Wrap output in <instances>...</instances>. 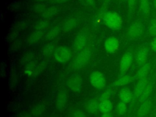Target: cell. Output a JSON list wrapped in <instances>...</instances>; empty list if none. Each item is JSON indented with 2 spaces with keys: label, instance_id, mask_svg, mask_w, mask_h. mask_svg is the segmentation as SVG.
Returning <instances> with one entry per match:
<instances>
[{
  "label": "cell",
  "instance_id": "37",
  "mask_svg": "<svg viewBox=\"0 0 156 117\" xmlns=\"http://www.w3.org/2000/svg\"><path fill=\"white\" fill-rule=\"evenodd\" d=\"M46 9L45 5L42 2H39L34 6V11L38 13H42Z\"/></svg>",
  "mask_w": 156,
  "mask_h": 117
},
{
  "label": "cell",
  "instance_id": "31",
  "mask_svg": "<svg viewBox=\"0 0 156 117\" xmlns=\"http://www.w3.org/2000/svg\"><path fill=\"white\" fill-rule=\"evenodd\" d=\"M127 109V104L121 101L117 104L116 106V112L118 115H120V116L124 115L126 113Z\"/></svg>",
  "mask_w": 156,
  "mask_h": 117
},
{
  "label": "cell",
  "instance_id": "4",
  "mask_svg": "<svg viewBox=\"0 0 156 117\" xmlns=\"http://www.w3.org/2000/svg\"><path fill=\"white\" fill-rule=\"evenodd\" d=\"M144 32V27L143 24L140 21H135L129 27L127 35L130 40H137L143 35Z\"/></svg>",
  "mask_w": 156,
  "mask_h": 117
},
{
  "label": "cell",
  "instance_id": "6",
  "mask_svg": "<svg viewBox=\"0 0 156 117\" xmlns=\"http://www.w3.org/2000/svg\"><path fill=\"white\" fill-rule=\"evenodd\" d=\"M82 82V77L79 74H74L68 77L66 81V85L71 91L74 93H79L81 90Z\"/></svg>",
  "mask_w": 156,
  "mask_h": 117
},
{
  "label": "cell",
  "instance_id": "49",
  "mask_svg": "<svg viewBox=\"0 0 156 117\" xmlns=\"http://www.w3.org/2000/svg\"><path fill=\"white\" fill-rule=\"evenodd\" d=\"M49 117H53V116H49Z\"/></svg>",
  "mask_w": 156,
  "mask_h": 117
},
{
  "label": "cell",
  "instance_id": "43",
  "mask_svg": "<svg viewBox=\"0 0 156 117\" xmlns=\"http://www.w3.org/2000/svg\"><path fill=\"white\" fill-rule=\"evenodd\" d=\"M17 117H33V116L30 114V113H28V112H23L20 114H19Z\"/></svg>",
  "mask_w": 156,
  "mask_h": 117
},
{
  "label": "cell",
  "instance_id": "36",
  "mask_svg": "<svg viewBox=\"0 0 156 117\" xmlns=\"http://www.w3.org/2000/svg\"><path fill=\"white\" fill-rule=\"evenodd\" d=\"M111 91L109 90H106L103 91L99 96V101L110 99L111 97Z\"/></svg>",
  "mask_w": 156,
  "mask_h": 117
},
{
  "label": "cell",
  "instance_id": "20",
  "mask_svg": "<svg viewBox=\"0 0 156 117\" xmlns=\"http://www.w3.org/2000/svg\"><path fill=\"white\" fill-rule=\"evenodd\" d=\"M113 108V102L110 99L99 101V110L102 113H110Z\"/></svg>",
  "mask_w": 156,
  "mask_h": 117
},
{
  "label": "cell",
  "instance_id": "12",
  "mask_svg": "<svg viewBox=\"0 0 156 117\" xmlns=\"http://www.w3.org/2000/svg\"><path fill=\"white\" fill-rule=\"evenodd\" d=\"M152 102L151 100L147 99L141 103L136 112L137 117H145L152 110Z\"/></svg>",
  "mask_w": 156,
  "mask_h": 117
},
{
  "label": "cell",
  "instance_id": "19",
  "mask_svg": "<svg viewBox=\"0 0 156 117\" xmlns=\"http://www.w3.org/2000/svg\"><path fill=\"white\" fill-rule=\"evenodd\" d=\"M99 102L97 99H91L86 103V110L90 114H94L98 112V110H99Z\"/></svg>",
  "mask_w": 156,
  "mask_h": 117
},
{
  "label": "cell",
  "instance_id": "14",
  "mask_svg": "<svg viewBox=\"0 0 156 117\" xmlns=\"http://www.w3.org/2000/svg\"><path fill=\"white\" fill-rule=\"evenodd\" d=\"M134 98L133 91L128 87H124L121 88L119 92V98L121 101L129 104Z\"/></svg>",
  "mask_w": 156,
  "mask_h": 117
},
{
  "label": "cell",
  "instance_id": "29",
  "mask_svg": "<svg viewBox=\"0 0 156 117\" xmlns=\"http://www.w3.org/2000/svg\"><path fill=\"white\" fill-rule=\"evenodd\" d=\"M37 64V62L35 60L30 62L26 65H25L24 70V73L26 76L27 77H32L34 76V68Z\"/></svg>",
  "mask_w": 156,
  "mask_h": 117
},
{
  "label": "cell",
  "instance_id": "48",
  "mask_svg": "<svg viewBox=\"0 0 156 117\" xmlns=\"http://www.w3.org/2000/svg\"><path fill=\"white\" fill-rule=\"evenodd\" d=\"M155 117H156V113H155Z\"/></svg>",
  "mask_w": 156,
  "mask_h": 117
},
{
  "label": "cell",
  "instance_id": "1",
  "mask_svg": "<svg viewBox=\"0 0 156 117\" xmlns=\"http://www.w3.org/2000/svg\"><path fill=\"white\" fill-rule=\"evenodd\" d=\"M91 57V50L86 47L74 57L71 63V68L73 71H77L84 67L89 62Z\"/></svg>",
  "mask_w": 156,
  "mask_h": 117
},
{
  "label": "cell",
  "instance_id": "16",
  "mask_svg": "<svg viewBox=\"0 0 156 117\" xmlns=\"http://www.w3.org/2000/svg\"><path fill=\"white\" fill-rule=\"evenodd\" d=\"M44 31L35 30L28 35L26 38V42L29 45L35 44L44 37Z\"/></svg>",
  "mask_w": 156,
  "mask_h": 117
},
{
  "label": "cell",
  "instance_id": "32",
  "mask_svg": "<svg viewBox=\"0 0 156 117\" xmlns=\"http://www.w3.org/2000/svg\"><path fill=\"white\" fill-rule=\"evenodd\" d=\"M49 26V22L47 21V20H41L38 21H37L35 26V30H42L44 31L46 30Z\"/></svg>",
  "mask_w": 156,
  "mask_h": 117
},
{
  "label": "cell",
  "instance_id": "24",
  "mask_svg": "<svg viewBox=\"0 0 156 117\" xmlns=\"http://www.w3.org/2000/svg\"><path fill=\"white\" fill-rule=\"evenodd\" d=\"M60 28L58 26H54L47 31L44 35V38L47 41H51L55 39L60 34Z\"/></svg>",
  "mask_w": 156,
  "mask_h": 117
},
{
  "label": "cell",
  "instance_id": "9",
  "mask_svg": "<svg viewBox=\"0 0 156 117\" xmlns=\"http://www.w3.org/2000/svg\"><path fill=\"white\" fill-rule=\"evenodd\" d=\"M68 101V93L65 89L58 91L55 96V107L58 110L62 111L65 109Z\"/></svg>",
  "mask_w": 156,
  "mask_h": 117
},
{
  "label": "cell",
  "instance_id": "23",
  "mask_svg": "<svg viewBox=\"0 0 156 117\" xmlns=\"http://www.w3.org/2000/svg\"><path fill=\"white\" fill-rule=\"evenodd\" d=\"M77 24V21L74 18H70L66 20L63 24L62 30L64 32H68L76 27Z\"/></svg>",
  "mask_w": 156,
  "mask_h": 117
},
{
  "label": "cell",
  "instance_id": "11",
  "mask_svg": "<svg viewBox=\"0 0 156 117\" xmlns=\"http://www.w3.org/2000/svg\"><path fill=\"white\" fill-rule=\"evenodd\" d=\"M148 57V49L145 46H141L136 51L135 62L138 66H141L147 63Z\"/></svg>",
  "mask_w": 156,
  "mask_h": 117
},
{
  "label": "cell",
  "instance_id": "46",
  "mask_svg": "<svg viewBox=\"0 0 156 117\" xmlns=\"http://www.w3.org/2000/svg\"><path fill=\"white\" fill-rule=\"evenodd\" d=\"M101 117H114V116L111 113H102Z\"/></svg>",
  "mask_w": 156,
  "mask_h": 117
},
{
  "label": "cell",
  "instance_id": "45",
  "mask_svg": "<svg viewBox=\"0 0 156 117\" xmlns=\"http://www.w3.org/2000/svg\"><path fill=\"white\" fill-rule=\"evenodd\" d=\"M86 3H87L88 5L91 6H94L95 5V1L94 0H84Z\"/></svg>",
  "mask_w": 156,
  "mask_h": 117
},
{
  "label": "cell",
  "instance_id": "40",
  "mask_svg": "<svg viewBox=\"0 0 156 117\" xmlns=\"http://www.w3.org/2000/svg\"><path fill=\"white\" fill-rule=\"evenodd\" d=\"M0 71H1V76L2 77H4L6 76V74H7V65H6V63L4 62H2L1 63Z\"/></svg>",
  "mask_w": 156,
  "mask_h": 117
},
{
  "label": "cell",
  "instance_id": "38",
  "mask_svg": "<svg viewBox=\"0 0 156 117\" xmlns=\"http://www.w3.org/2000/svg\"><path fill=\"white\" fill-rule=\"evenodd\" d=\"M71 117H86V114L83 110L77 109L72 112Z\"/></svg>",
  "mask_w": 156,
  "mask_h": 117
},
{
  "label": "cell",
  "instance_id": "42",
  "mask_svg": "<svg viewBox=\"0 0 156 117\" xmlns=\"http://www.w3.org/2000/svg\"><path fill=\"white\" fill-rule=\"evenodd\" d=\"M151 48L152 49V50L156 52V37H154L153 39L152 40L151 42Z\"/></svg>",
  "mask_w": 156,
  "mask_h": 117
},
{
  "label": "cell",
  "instance_id": "3",
  "mask_svg": "<svg viewBox=\"0 0 156 117\" xmlns=\"http://www.w3.org/2000/svg\"><path fill=\"white\" fill-rule=\"evenodd\" d=\"M72 54V51L69 48L65 45H60L56 48L53 55L57 62L65 63L71 60Z\"/></svg>",
  "mask_w": 156,
  "mask_h": 117
},
{
  "label": "cell",
  "instance_id": "27",
  "mask_svg": "<svg viewBox=\"0 0 156 117\" xmlns=\"http://www.w3.org/2000/svg\"><path fill=\"white\" fill-rule=\"evenodd\" d=\"M139 9L140 12L143 15H147L149 13L151 9L149 0H140Z\"/></svg>",
  "mask_w": 156,
  "mask_h": 117
},
{
  "label": "cell",
  "instance_id": "18",
  "mask_svg": "<svg viewBox=\"0 0 156 117\" xmlns=\"http://www.w3.org/2000/svg\"><path fill=\"white\" fill-rule=\"evenodd\" d=\"M151 65L148 63L140 66V68L137 70L135 74V78L136 79H141L146 78L151 71Z\"/></svg>",
  "mask_w": 156,
  "mask_h": 117
},
{
  "label": "cell",
  "instance_id": "39",
  "mask_svg": "<svg viewBox=\"0 0 156 117\" xmlns=\"http://www.w3.org/2000/svg\"><path fill=\"white\" fill-rule=\"evenodd\" d=\"M27 24L24 22V21H20L17 23L15 25V30H18V31H21V30H25V29L27 27Z\"/></svg>",
  "mask_w": 156,
  "mask_h": 117
},
{
  "label": "cell",
  "instance_id": "8",
  "mask_svg": "<svg viewBox=\"0 0 156 117\" xmlns=\"http://www.w3.org/2000/svg\"><path fill=\"white\" fill-rule=\"evenodd\" d=\"M87 43V36L85 32H79L73 41V48L74 51L79 52L86 48Z\"/></svg>",
  "mask_w": 156,
  "mask_h": 117
},
{
  "label": "cell",
  "instance_id": "21",
  "mask_svg": "<svg viewBox=\"0 0 156 117\" xmlns=\"http://www.w3.org/2000/svg\"><path fill=\"white\" fill-rule=\"evenodd\" d=\"M55 45L54 43L50 42L46 44H44L41 49V52L43 56L44 57H49L52 54H54V52L55 50Z\"/></svg>",
  "mask_w": 156,
  "mask_h": 117
},
{
  "label": "cell",
  "instance_id": "17",
  "mask_svg": "<svg viewBox=\"0 0 156 117\" xmlns=\"http://www.w3.org/2000/svg\"><path fill=\"white\" fill-rule=\"evenodd\" d=\"M133 80V77L129 74H122L118 79L115 80L113 85L115 87H124L130 84Z\"/></svg>",
  "mask_w": 156,
  "mask_h": 117
},
{
  "label": "cell",
  "instance_id": "50",
  "mask_svg": "<svg viewBox=\"0 0 156 117\" xmlns=\"http://www.w3.org/2000/svg\"><path fill=\"white\" fill-rule=\"evenodd\" d=\"M107 1H109V0H107Z\"/></svg>",
  "mask_w": 156,
  "mask_h": 117
},
{
  "label": "cell",
  "instance_id": "34",
  "mask_svg": "<svg viewBox=\"0 0 156 117\" xmlns=\"http://www.w3.org/2000/svg\"><path fill=\"white\" fill-rule=\"evenodd\" d=\"M22 41L20 39H16L12 41L10 45V49L13 51H16L19 50L22 46Z\"/></svg>",
  "mask_w": 156,
  "mask_h": 117
},
{
  "label": "cell",
  "instance_id": "10",
  "mask_svg": "<svg viewBox=\"0 0 156 117\" xmlns=\"http://www.w3.org/2000/svg\"><path fill=\"white\" fill-rule=\"evenodd\" d=\"M119 45L120 43L119 39L114 36L107 38L104 41L105 49L110 54H113L116 52L119 49Z\"/></svg>",
  "mask_w": 156,
  "mask_h": 117
},
{
  "label": "cell",
  "instance_id": "33",
  "mask_svg": "<svg viewBox=\"0 0 156 117\" xmlns=\"http://www.w3.org/2000/svg\"><path fill=\"white\" fill-rule=\"evenodd\" d=\"M148 33L153 38L156 37V18L151 20L148 27Z\"/></svg>",
  "mask_w": 156,
  "mask_h": 117
},
{
  "label": "cell",
  "instance_id": "28",
  "mask_svg": "<svg viewBox=\"0 0 156 117\" xmlns=\"http://www.w3.org/2000/svg\"><path fill=\"white\" fill-rule=\"evenodd\" d=\"M57 12V8L55 6H50L45 9V10L41 13V16L44 19L47 20L55 15Z\"/></svg>",
  "mask_w": 156,
  "mask_h": 117
},
{
  "label": "cell",
  "instance_id": "13",
  "mask_svg": "<svg viewBox=\"0 0 156 117\" xmlns=\"http://www.w3.org/2000/svg\"><path fill=\"white\" fill-rule=\"evenodd\" d=\"M149 83V81L147 78H143L141 79H138L137 82L136 83L134 88H133V95L135 98L138 99L143 93V90Z\"/></svg>",
  "mask_w": 156,
  "mask_h": 117
},
{
  "label": "cell",
  "instance_id": "30",
  "mask_svg": "<svg viewBox=\"0 0 156 117\" xmlns=\"http://www.w3.org/2000/svg\"><path fill=\"white\" fill-rule=\"evenodd\" d=\"M47 63L45 61H41V62L37 63L34 68V77L37 76L40 74H41L46 68Z\"/></svg>",
  "mask_w": 156,
  "mask_h": 117
},
{
  "label": "cell",
  "instance_id": "41",
  "mask_svg": "<svg viewBox=\"0 0 156 117\" xmlns=\"http://www.w3.org/2000/svg\"><path fill=\"white\" fill-rule=\"evenodd\" d=\"M136 1V0H127L128 7L130 11H132L133 9V8L135 7Z\"/></svg>",
  "mask_w": 156,
  "mask_h": 117
},
{
  "label": "cell",
  "instance_id": "47",
  "mask_svg": "<svg viewBox=\"0 0 156 117\" xmlns=\"http://www.w3.org/2000/svg\"><path fill=\"white\" fill-rule=\"evenodd\" d=\"M152 2H153V5L155 7V9H156V0H152Z\"/></svg>",
  "mask_w": 156,
  "mask_h": 117
},
{
  "label": "cell",
  "instance_id": "35",
  "mask_svg": "<svg viewBox=\"0 0 156 117\" xmlns=\"http://www.w3.org/2000/svg\"><path fill=\"white\" fill-rule=\"evenodd\" d=\"M18 35H19V31L15 29H13V30L10 32V33L7 35V40L8 41H13L14 40L17 39Z\"/></svg>",
  "mask_w": 156,
  "mask_h": 117
},
{
  "label": "cell",
  "instance_id": "22",
  "mask_svg": "<svg viewBox=\"0 0 156 117\" xmlns=\"http://www.w3.org/2000/svg\"><path fill=\"white\" fill-rule=\"evenodd\" d=\"M18 83V74L17 70L15 68L11 69L9 79V85L10 89H15Z\"/></svg>",
  "mask_w": 156,
  "mask_h": 117
},
{
  "label": "cell",
  "instance_id": "44",
  "mask_svg": "<svg viewBox=\"0 0 156 117\" xmlns=\"http://www.w3.org/2000/svg\"><path fill=\"white\" fill-rule=\"evenodd\" d=\"M51 1L55 2V3H58V4H63V3H65L68 1H69V0H50Z\"/></svg>",
  "mask_w": 156,
  "mask_h": 117
},
{
  "label": "cell",
  "instance_id": "15",
  "mask_svg": "<svg viewBox=\"0 0 156 117\" xmlns=\"http://www.w3.org/2000/svg\"><path fill=\"white\" fill-rule=\"evenodd\" d=\"M46 104L44 102H40L34 104L30 108V113L33 117H40L46 110Z\"/></svg>",
  "mask_w": 156,
  "mask_h": 117
},
{
  "label": "cell",
  "instance_id": "5",
  "mask_svg": "<svg viewBox=\"0 0 156 117\" xmlns=\"http://www.w3.org/2000/svg\"><path fill=\"white\" fill-rule=\"evenodd\" d=\"M90 82L91 86L97 90H102L106 85L105 77L99 71H94L90 74Z\"/></svg>",
  "mask_w": 156,
  "mask_h": 117
},
{
  "label": "cell",
  "instance_id": "2",
  "mask_svg": "<svg viewBox=\"0 0 156 117\" xmlns=\"http://www.w3.org/2000/svg\"><path fill=\"white\" fill-rule=\"evenodd\" d=\"M102 20L104 24L112 30H119L122 26V19L120 15L116 12H106L103 16Z\"/></svg>",
  "mask_w": 156,
  "mask_h": 117
},
{
  "label": "cell",
  "instance_id": "26",
  "mask_svg": "<svg viewBox=\"0 0 156 117\" xmlns=\"http://www.w3.org/2000/svg\"><path fill=\"white\" fill-rule=\"evenodd\" d=\"M35 60V54L32 52H25L20 58V62L22 65H26L30 62Z\"/></svg>",
  "mask_w": 156,
  "mask_h": 117
},
{
  "label": "cell",
  "instance_id": "7",
  "mask_svg": "<svg viewBox=\"0 0 156 117\" xmlns=\"http://www.w3.org/2000/svg\"><path fill=\"white\" fill-rule=\"evenodd\" d=\"M133 56L131 52L127 51L121 57L119 62V71L122 74H125L132 66Z\"/></svg>",
  "mask_w": 156,
  "mask_h": 117
},
{
  "label": "cell",
  "instance_id": "25",
  "mask_svg": "<svg viewBox=\"0 0 156 117\" xmlns=\"http://www.w3.org/2000/svg\"><path fill=\"white\" fill-rule=\"evenodd\" d=\"M152 85L151 83H149L144 90H143V93H141V96L138 98V101L141 103L147 99H149V98L150 97L152 91Z\"/></svg>",
  "mask_w": 156,
  "mask_h": 117
}]
</instances>
